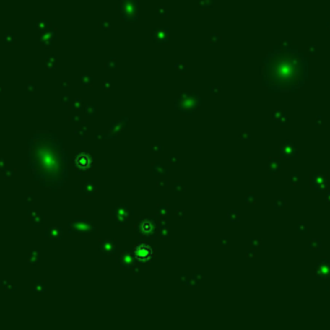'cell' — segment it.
Returning <instances> with one entry per match:
<instances>
[{
	"instance_id": "1",
	"label": "cell",
	"mask_w": 330,
	"mask_h": 330,
	"mask_svg": "<svg viewBox=\"0 0 330 330\" xmlns=\"http://www.w3.org/2000/svg\"><path fill=\"white\" fill-rule=\"evenodd\" d=\"M263 79L276 90H290L300 87L307 76L304 57L295 49H280L267 56Z\"/></svg>"
}]
</instances>
